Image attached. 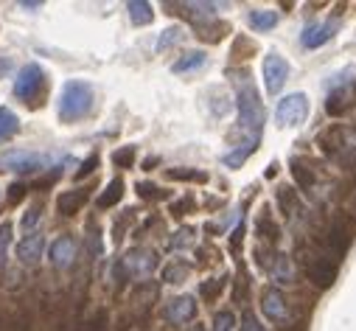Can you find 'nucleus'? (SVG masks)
I'll return each mask as SVG.
<instances>
[{
    "mask_svg": "<svg viewBox=\"0 0 356 331\" xmlns=\"http://www.w3.org/2000/svg\"><path fill=\"white\" fill-rule=\"evenodd\" d=\"M238 129L247 135V143L255 146L264 129V107L258 99V90L247 81V76L238 81Z\"/></svg>",
    "mask_w": 356,
    "mask_h": 331,
    "instance_id": "obj_1",
    "label": "nucleus"
},
{
    "mask_svg": "<svg viewBox=\"0 0 356 331\" xmlns=\"http://www.w3.org/2000/svg\"><path fill=\"white\" fill-rule=\"evenodd\" d=\"M93 113V88L87 81H65L62 96H59V118L65 124H73L84 115Z\"/></svg>",
    "mask_w": 356,
    "mask_h": 331,
    "instance_id": "obj_2",
    "label": "nucleus"
},
{
    "mask_svg": "<svg viewBox=\"0 0 356 331\" xmlns=\"http://www.w3.org/2000/svg\"><path fill=\"white\" fill-rule=\"evenodd\" d=\"M353 236H356V219L353 216H339L331 222V227L325 233V247L334 256V261L348 253V247L353 244Z\"/></svg>",
    "mask_w": 356,
    "mask_h": 331,
    "instance_id": "obj_3",
    "label": "nucleus"
},
{
    "mask_svg": "<svg viewBox=\"0 0 356 331\" xmlns=\"http://www.w3.org/2000/svg\"><path fill=\"white\" fill-rule=\"evenodd\" d=\"M261 312L270 317L275 325H289L292 323V306L286 300V295L275 286H266L261 292Z\"/></svg>",
    "mask_w": 356,
    "mask_h": 331,
    "instance_id": "obj_4",
    "label": "nucleus"
},
{
    "mask_svg": "<svg viewBox=\"0 0 356 331\" xmlns=\"http://www.w3.org/2000/svg\"><path fill=\"white\" fill-rule=\"evenodd\" d=\"M42 85H45V70H42L40 65H26V67L17 73V79H15V96H17L20 102L34 104V99H37L40 90H42Z\"/></svg>",
    "mask_w": 356,
    "mask_h": 331,
    "instance_id": "obj_5",
    "label": "nucleus"
},
{
    "mask_svg": "<svg viewBox=\"0 0 356 331\" xmlns=\"http://www.w3.org/2000/svg\"><path fill=\"white\" fill-rule=\"evenodd\" d=\"M289 79V62L281 56V54H266L264 56V85H266V93L270 96H278Z\"/></svg>",
    "mask_w": 356,
    "mask_h": 331,
    "instance_id": "obj_6",
    "label": "nucleus"
},
{
    "mask_svg": "<svg viewBox=\"0 0 356 331\" xmlns=\"http://www.w3.org/2000/svg\"><path fill=\"white\" fill-rule=\"evenodd\" d=\"M306 115H309V99H306V93H292V96L281 99L278 107H275V118H278L281 127L303 124Z\"/></svg>",
    "mask_w": 356,
    "mask_h": 331,
    "instance_id": "obj_7",
    "label": "nucleus"
},
{
    "mask_svg": "<svg viewBox=\"0 0 356 331\" xmlns=\"http://www.w3.org/2000/svg\"><path fill=\"white\" fill-rule=\"evenodd\" d=\"M154 270H157V253L143 250V247L129 250L121 261V273H127L129 278H149Z\"/></svg>",
    "mask_w": 356,
    "mask_h": 331,
    "instance_id": "obj_8",
    "label": "nucleus"
},
{
    "mask_svg": "<svg viewBox=\"0 0 356 331\" xmlns=\"http://www.w3.org/2000/svg\"><path fill=\"white\" fill-rule=\"evenodd\" d=\"M337 273H339V267H337V261L328 259V256H312V259L306 261V278H309L317 289L334 286Z\"/></svg>",
    "mask_w": 356,
    "mask_h": 331,
    "instance_id": "obj_9",
    "label": "nucleus"
},
{
    "mask_svg": "<svg viewBox=\"0 0 356 331\" xmlns=\"http://www.w3.org/2000/svg\"><path fill=\"white\" fill-rule=\"evenodd\" d=\"M48 163H51V157H45V154L12 152V154H6V157H0V169H15V172H20V175H29V172H42Z\"/></svg>",
    "mask_w": 356,
    "mask_h": 331,
    "instance_id": "obj_10",
    "label": "nucleus"
},
{
    "mask_svg": "<svg viewBox=\"0 0 356 331\" xmlns=\"http://www.w3.org/2000/svg\"><path fill=\"white\" fill-rule=\"evenodd\" d=\"M163 317L174 325H186L197 317V300L191 295H180V298H171L165 306H163Z\"/></svg>",
    "mask_w": 356,
    "mask_h": 331,
    "instance_id": "obj_11",
    "label": "nucleus"
},
{
    "mask_svg": "<svg viewBox=\"0 0 356 331\" xmlns=\"http://www.w3.org/2000/svg\"><path fill=\"white\" fill-rule=\"evenodd\" d=\"M76 253H79L76 239H73L70 233H65V236H59V239L51 244V264H54L56 270H70L73 261H76Z\"/></svg>",
    "mask_w": 356,
    "mask_h": 331,
    "instance_id": "obj_12",
    "label": "nucleus"
},
{
    "mask_svg": "<svg viewBox=\"0 0 356 331\" xmlns=\"http://www.w3.org/2000/svg\"><path fill=\"white\" fill-rule=\"evenodd\" d=\"M337 29H339V20L312 23V26H306V29H303L300 42H303V48H309V51H312V48H320V45H325V42H331V40H334Z\"/></svg>",
    "mask_w": 356,
    "mask_h": 331,
    "instance_id": "obj_13",
    "label": "nucleus"
},
{
    "mask_svg": "<svg viewBox=\"0 0 356 331\" xmlns=\"http://www.w3.org/2000/svg\"><path fill=\"white\" fill-rule=\"evenodd\" d=\"M42 250H45V236H42L40 230H34V233H29L26 239H20V244H17V259L31 267V264H37V261L42 259Z\"/></svg>",
    "mask_w": 356,
    "mask_h": 331,
    "instance_id": "obj_14",
    "label": "nucleus"
},
{
    "mask_svg": "<svg viewBox=\"0 0 356 331\" xmlns=\"http://www.w3.org/2000/svg\"><path fill=\"white\" fill-rule=\"evenodd\" d=\"M87 197H90V191H87V188H73V191L59 194V200H56V211H59V216H76V213L84 208Z\"/></svg>",
    "mask_w": 356,
    "mask_h": 331,
    "instance_id": "obj_15",
    "label": "nucleus"
},
{
    "mask_svg": "<svg viewBox=\"0 0 356 331\" xmlns=\"http://www.w3.org/2000/svg\"><path fill=\"white\" fill-rule=\"evenodd\" d=\"M317 146H320L325 154H334V152L345 149V129H342V124H334V127L323 129V132L317 135Z\"/></svg>",
    "mask_w": 356,
    "mask_h": 331,
    "instance_id": "obj_16",
    "label": "nucleus"
},
{
    "mask_svg": "<svg viewBox=\"0 0 356 331\" xmlns=\"http://www.w3.org/2000/svg\"><path fill=\"white\" fill-rule=\"evenodd\" d=\"M275 200H278L281 213H286V216L303 213V205H300V200H298V191H292L289 186H281V188H278V194H275Z\"/></svg>",
    "mask_w": 356,
    "mask_h": 331,
    "instance_id": "obj_17",
    "label": "nucleus"
},
{
    "mask_svg": "<svg viewBox=\"0 0 356 331\" xmlns=\"http://www.w3.org/2000/svg\"><path fill=\"white\" fill-rule=\"evenodd\" d=\"M350 107H353V96H350L348 90H334V93L328 96V102H325V113L334 115V118H339V115L348 113Z\"/></svg>",
    "mask_w": 356,
    "mask_h": 331,
    "instance_id": "obj_18",
    "label": "nucleus"
},
{
    "mask_svg": "<svg viewBox=\"0 0 356 331\" xmlns=\"http://www.w3.org/2000/svg\"><path fill=\"white\" fill-rule=\"evenodd\" d=\"M292 177H295V183L303 188V191H312L314 188V183H317V175L309 169V166L303 163V160H298V157H292Z\"/></svg>",
    "mask_w": 356,
    "mask_h": 331,
    "instance_id": "obj_19",
    "label": "nucleus"
},
{
    "mask_svg": "<svg viewBox=\"0 0 356 331\" xmlns=\"http://www.w3.org/2000/svg\"><path fill=\"white\" fill-rule=\"evenodd\" d=\"M205 62H208V56H205L202 51H188L186 56H180V59L171 65V70H174V73H191V70L202 67Z\"/></svg>",
    "mask_w": 356,
    "mask_h": 331,
    "instance_id": "obj_20",
    "label": "nucleus"
},
{
    "mask_svg": "<svg viewBox=\"0 0 356 331\" xmlns=\"http://www.w3.org/2000/svg\"><path fill=\"white\" fill-rule=\"evenodd\" d=\"M121 197H124V180H110V186L102 191V197H99V208L102 211H107V208H113V205H118L121 202Z\"/></svg>",
    "mask_w": 356,
    "mask_h": 331,
    "instance_id": "obj_21",
    "label": "nucleus"
},
{
    "mask_svg": "<svg viewBox=\"0 0 356 331\" xmlns=\"http://www.w3.org/2000/svg\"><path fill=\"white\" fill-rule=\"evenodd\" d=\"M255 233H258L261 239H266V241H278V239H281V227L273 222L270 211H264V213L258 216V222H255Z\"/></svg>",
    "mask_w": 356,
    "mask_h": 331,
    "instance_id": "obj_22",
    "label": "nucleus"
},
{
    "mask_svg": "<svg viewBox=\"0 0 356 331\" xmlns=\"http://www.w3.org/2000/svg\"><path fill=\"white\" fill-rule=\"evenodd\" d=\"M17 129H20V118L9 107H0V143L9 140L12 135H17Z\"/></svg>",
    "mask_w": 356,
    "mask_h": 331,
    "instance_id": "obj_23",
    "label": "nucleus"
},
{
    "mask_svg": "<svg viewBox=\"0 0 356 331\" xmlns=\"http://www.w3.org/2000/svg\"><path fill=\"white\" fill-rule=\"evenodd\" d=\"M127 12H129V17H132L135 26H149L154 20L152 3H140V0H132V3H127Z\"/></svg>",
    "mask_w": 356,
    "mask_h": 331,
    "instance_id": "obj_24",
    "label": "nucleus"
},
{
    "mask_svg": "<svg viewBox=\"0 0 356 331\" xmlns=\"http://www.w3.org/2000/svg\"><path fill=\"white\" fill-rule=\"evenodd\" d=\"M275 23H278V15L270 12V9L250 12V26H252L255 31H270V29H275Z\"/></svg>",
    "mask_w": 356,
    "mask_h": 331,
    "instance_id": "obj_25",
    "label": "nucleus"
},
{
    "mask_svg": "<svg viewBox=\"0 0 356 331\" xmlns=\"http://www.w3.org/2000/svg\"><path fill=\"white\" fill-rule=\"evenodd\" d=\"M168 180H180V183H208V175L200 169H168Z\"/></svg>",
    "mask_w": 356,
    "mask_h": 331,
    "instance_id": "obj_26",
    "label": "nucleus"
},
{
    "mask_svg": "<svg viewBox=\"0 0 356 331\" xmlns=\"http://www.w3.org/2000/svg\"><path fill=\"white\" fill-rule=\"evenodd\" d=\"M12 222H3L0 225V270L6 267V259H9V247H12Z\"/></svg>",
    "mask_w": 356,
    "mask_h": 331,
    "instance_id": "obj_27",
    "label": "nucleus"
},
{
    "mask_svg": "<svg viewBox=\"0 0 356 331\" xmlns=\"http://www.w3.org/2000/svg\"><path fill=\"white\" fill-rule=\"evenodd\" d=\"M230 29H227V23H211V26H200V37L205 40V42H219L225 34H227Z\"/></svg>",
    "mask_w": 356,
    "mask_h": 331,
    "instance_id": "obj_28",
    "label": "nucleus"
},
{
    "mask_svg": "<svg viewBox=\"0 0 356 331\" xmlns=\"http://www.w3.org/2000/svg\"><path fill=\"white\" fill-rule=\"evenodd\" d=\"M107 325H110V314H107V309H99L81 325V331H107Z\"/></svg>",
    "mask_w": 356,
    "mask_h": 331,
    "instance_id": "obj_29",
    "label": "nucleus"
},
{
    "mask_svg": "<svg viewBox=\"0 0 356 331\" xmlns=\"http://www.w3.org/2000/svg\"><path fill=\"white\" fill-rule=\"evenodd\" d=\"M12 331H37L34 328V314L29 309H17L12 317Z\"/></svg>",
    "mask_w": 356,
    "mask_h": 331,
    "instance_id": "obj_30",
    "label": "nucleus"
},
{
    "mask_svg": "<svg viewBox=\"0 0 356 331\" xmlns=\"http://www.w3.org/2000/svg\"><path fill=\"white\" fill-rule=\"evenodd\" d=\"M113 163L118 169H132L135 166V146H121L113 152Z\"/></svg>",
    "mask_w": 356,
    "mask_h": 331,
    "instance_id": "obj_31",
    "label": "nucleus"
},
{
    "mask_svg": "<svg viewBox=\"0 0 356 331\" xmlns=\"http://www.w3.org/2000/svg\"><path fill=\"white\" fill-rule=\"evenodd\" d=\"M275 259V264L270 267V273L275 275V281H281V284H289V278H292V270H289V261H286V256H273Z\"/></svg>",
    "mask_w": 356,
    "mask_h": 331,
    "instance_id": "obj_32",
    "label": "nucleus"
},
{
    "mask_svg": "<svg viewBox=\"0 0 356 331\" xmlns=\"http://www.w3.org/2000/svg\"><path fill=\"white\" fill-rule=\"evenodd\" d=\"M225 284H227V278H211V281H205V284L200 286V295H202L205 300H216V298L222 295Z\"/></svg>",
    "mask_w": 356,
    "mask_h": 331,
    "instance_id": "obj_33",
    "label": "nucleus"
},
{
    "mask_svg": "<svg viewBox=\"0 0 356 331\" xmlns=\"http://www.w3.org/2000/svg\"><path fill=\"white\" fill-rule=\"evenodd\" d=\"M183 29H165L163 34H160V40H157V51H165V48H171V45H177V42H183Z\"/></svg>",
    "mask_w": 356,
    "mask_h": 331,
    "instance_id": "obj_34",
    "label": "nucleus"
},
{
    "mask_svg": "<svg viewBox=\"0 0 356 331\" xmlns=\"http://www.w3.org/2000/svg\"><path fill=\"white\" fill-rule=\"evenodd\" d=\"M255 152V146H250V143H244V146H238L236 152H230V154H225V163L230 166V169H238V166L247 160V154H252Z\"/></svg>",
    "mask_w": 356,
    "mask_h": 331,
    "instance_id": "obj_35",
    "label": "nucleus"
},
{
    "mask_svg": "<svg viewBox=\"0 0 356 331\" xmlns=\"http://www.w3.org/2000/svg\"><path fill=\"white\" fill-rule=\"evenodd\" d=\"M40 222H42V208H40V205H34V208H29V211H26V216L20 219V227H23V230H29V233H34Z\"/></svg>",
    "mask_w": 356,
    "mask_h": 331,
    "instance_id": "obj_36",
    "label": "nucleus"
},
{
    "mask_svg": "<svg viewBox=\"0 0 356 331\" xmlns=\"http://www.w3.org/2000/svg\"><path fill=\"white\" fill-rule=\"evenodd\" d=\"M186 275H188L186 264H171L163 270V281H168V284H180V281H186Z\"/></svg>",
    "mask_w": 356,
    "mask_h": 331,
    "instance_id": "obj_37",
    "label": "nucleus"
},
{
    "mask_svg": "<svg viewBox=\"0 0 356 331\" xmlns=\"http://www.w3.org/2000/svg\"><path fill=\"white\" fill-rule=\"evenodd\" d=\"M236 328V314L233 312H219L213 317V331H233Z\"/></svg>",
    "mask_w": 356,
    "mask_h": 331,
    "instance_id": "obj_38",
    "label": "nucleus"
},
{
    "mask_svg": "<svg viewBox=\"0 0 356 331\" xmlns=\"http://www.w3.org/2000/svg\"><path fill=\"white\" fill-rule=\"evenodd\" d=\"M138 197H143V200H165V191L157 188L154 183H138Z\"/></svg>",
    "mask_w": 356,
    "mask_h": 331,
    "instance_id": "obj_39",
    "label": "nucleus"
},
{
    "mask_svg": "<svg viewBox=\"0 0 356 331\" xmlns=\"http://www.w3.org/2000/svg\"><path fill=\"white\" fill-rule=\"evenodd\" d=\"M238 331H264V325L258 323V317H255L252 312H244V314H241V325H238Z\"/></svg>",
    "mask_w": 356,
    "mask_h": 331,
    "instance_id": "obj_40",
    "label": "nucleus"
},
{
    "mask_svg": "<svg viewBox=\"0 0 356 331\" xmlns=\"http://www.w3.org/2000/svg\"><path fill=\"white\" fill-rule=\"evenodd\" d=\"M99 169V154H90V157H87L84 163H81V169L76 172V177L81 180V177H87V175H93Z\"/></svg>",
    "mask_w": 356,
    "mask_h": 331,
    "instance_id": "obj_41",
    "label": "nucleus"
},
{
    "mask_svg": "<svg viewBox=\"0 0 356 331\" xmlns=\"http://www.w3.org/2000/svg\"><path fill=\"white\" fill-rule=\"evenodd\" d=\"M191 236H194V230H191V227H183L180 233H177V239H171V247H186V244H191Z\"/></svg>",
    "mask_w": 356,
    "mask_h": 331,
    "instance_id": "obj_42",
    "label": "nucleus"
},
{
    "mask_svg": "<svg viewBox=\"0 0 356 331\" xmlns=\"http://www.w3.org/2000/svg\"><path fill=\"white\" fill-rule=\"evenodd\" d=\"M23 197H26V186H23V183H12V186H9V202L17 205Z\"/></svg>",
    "mask_w": 356,
    "mask_h": 331,
    "instance_id": "obj_43",
    "label": "nucleus"
},
{
    "mask_svg": "<svg viewBox=\"0 0 356 331\" xmlns=\"http://www.w3.org/2000/svg\"><path fill=\"white\" fill-rule=\"evenodd\" d=\"M191 208H194V200H180V202L171 205V213H174V216H186Z\"/></svg>",
    "mask_w": 356,
    "mask_h": 331,
    "instance_id": "obj_44",
    "label": "nucleus"
},
{
    "mask_svg": "<svg viewBox=\"0 0 356 331\" xmlns=\"http://www.w3.org/2000/svg\"><path fill=\"white\" fill-rule=\"evenodd\" d=\"M241 236H244V227H236L233 230V250H238V247H241Z\"/></svg>",
    "mask_w": 356,
    "mask_h": 331,
    "instance_id": "obj_45",
    "label": "nucleus"
},
{
    "mask_svg": "<svg viewBox=\"0 0 356 331\" xmlns=\"http://www.w3.org/2000/svg\"><path fill=\"white\" fill-rule=\"evenodd\" d=\"M275 175H278V163H273L270 169H266V177H275Z\"/></svg>",
    "mask_w": 356,
    "mask_h": 331,
    "instance_id": "obj_46",
    "label": "nucleus"
},
{
    "mask_svg": "<svg viewBox=\"0 0 356 331\" xmlns=\"http://www.w3.org/2000/svg\"><path fill=\"white\" fill-rule=\"evenodd\" d=\"M188 331H205V328H202V325H191Z\"/></svg>",
    "mask_w": 356,
    "mask_h": 331,
    "instance_id": "obj_47",
    "label": "nucleus"
},
{
    "mask_svg": "<svg viewBox=\"0 0 356 331\" xmlns=\"http://www.w3.org/2000/svg\"><path fill=\"white\" fill-rule=\"evenodd\" d=\"M0 331H3V317H0Z\"/></svg>",
    "mask_w": 356,
    "mask_h": 331,
    "instance_id": "obj_48",
    "label": "nucleus"
}]
</instances>
